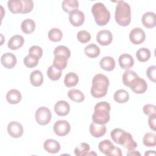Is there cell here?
<instances>
[{
  "label": "cell",
  "mask_w": 156,
  "mask_h": 156,
  "mask_svg": "<svg viewBox=\"0 0 156 156\" xmlns=\"http://www.w3.org/2000/svg\"><path fill=\"white\" fill-rule=\"evenodd\" d=\"M109 85L108 77L103 74H96L92 80L91 94L95 98H101L105 96L107 93Z\"/></svg>",
  "instance_id": "cell-1"
},
{
  "label": "cell",
  "mask_w": 156,
  "mask_h": 156,
  "mask_svg": "<svg viewBox=\"0 0 156 156\" xmlns=\"http://www.w3.org/2000/svg\"><path fill=\"white\" fill-rule=\"evenodd\" d=\"M115 19L121 26H127L131 21V10L128 3L124 1H117L115 8Z\"/></svg>",
  "instance_id": "cell-2"
},
{
  "label": "cell",
  "mask_w": 156,
  "mask_h": 156,
  "mask_svg": "<svg viewBox=\"0 0 156 156\" xmlns=\"http://www.w3.org/2000/svg\"><path fill=\"white\" fill-rule=\"evenodd\" d=\"M110 105L108 102L102 101L98 102L94 106V112L92 115L93 122L98 124H105L110 119Z\"/></svg>",
  "instance_id": "cell-3"
},
{
  "label": "cell",
  "mask_w": 156,
  "mask_h": 156,
  "mask_svg": "<svg viewBox=\"0 0 156 156\" xmlns=\"http://www.w3.org/2000/svg\"><path fill=\"white\" fill-rule=\"evenodd\" d=\"M91 13L93 15L96 23L99 26H105L110 21V13L102 2L94 4L91 7Z\"/></svg>",
  "instance_id": "cell-4"
},
{
  "label": "cell",
  "mask_w": 156,
  "mask_h": 156,
  "mask_svg": "<svg viewBox=\"0 0 156 156\" xmlns=\"http://www.w3.org/2000/svg\"><path fill=\"white\" fill-rule=\"evenodd\" d=\"M35 119L38 124L41 126L48 124L51 119V112L50 110L46 107H39L35 112Z\"/></svg>",
  "instance_id": "cell-5"
},
{
  "label": "cell",
  "mask_w": 156,
  "mask_h": 156,
  "mask_svg": "<svg viewBox=\"0 0 156 156\" xmlns=\"http://www.w3.org/2000/svg\"><path fill=\"white\" fill-rule=\"evenodd\" d=\"M117 144L122 145L128 151L134 150L137 147V143L133 139L132 135L124 130L119 136Z\"/></svg>",
  "instance_id": "cell-6"
},
{
  "label": "cell",
  "mask_w": 156,
  "mask_h": 156,
  "mask_svg": "<svg viewBox=\"0 0 156 156\" xmlns=\"http://www.w3.org/2000/svg\"><path fill=\"white\" fill-rule=\"evenodd\" d=\"M71 129L69 123L66 120L57 121L53 126V130L55 133L60 136L66 135Z\"/></svg>",
  "instance_id": "cell-7"
},
{
  "label": "cell",
  "mask_w": 156,
  "mask_h": 156,
  "mask_svg": "<svg viewBox=\"0 0 156 156\" xmlns=\"http://www.w3.org/2000/svg\"><path fill=\"white\" fill-rule=\"evenodd\" d=\"M145 32L140 27H135L129 33V40L134 44H141L145 40Z\"/></svg>",
  "instance_id": "cell-8"
},
{
  "label": "cell",
  "mask_w": 156,
  "mask_h": 156,
  "mask_svg": "<svg viewBox=\"0 0 156 156\" xmlns=\"http://www.w3.org/2000/svg\"><path fill=\"white\" fill-rule=\"evenodd\" d=\"M129 87L135 93L142 94L147 90V84L144 79L138 76L132 81Z\"/></svg>",
  "instance_id": "cell-9"
},
{
  "label": "cell",
  "mask_w": 156,
  "mask_h": 156,
  "mask_svg": "<svg viewBox=\"0 0 156 156\" xmlns=\"http://www.w3.org/2000/svg\"><path fill=\"white\" fill-rule=\"evenodd\" d=\"M8 133L13 138H20L23 133V127L17 121H11L7 126Z\"/></svg>",
  "instance_id": "cell-10"
},
{
  "label": "cell",
  "mask_w": 156,
  "mask_h": 156,
  "mask_svg": "<svg viewBox=\"0 0 156 156\" xmlns=\"http://www.w3.org/2000/svg\"><path fill=\"white\" fill-rule=\"evenodd\" d=\"M113 40V35L110 30H101L96 34V41L102 46L109 45Z\"/></svg>",
  "instance_id": "cell-11"
},
{
  "label": "cell",
  "mask_w": 156,
  "mask_h": 156,
  "mask_svg": "<svg viewBox=\"0 0 156 156\" xmlns=\"http://www.w3.org/2000/svg\"><path fill=\"white\" fill-rule=\"evenodd\" d=\"M69 20L73 26L75 27L80 26L85 20L84 13L82 11L76 9L69 13Z\"/></svg>",
  "instance_id": "cell-12"
},
{
  "label": "cell",
  "mask_w": 156,
  "mask_h": 156,
  "mask_svg": "<svg viewBox=\"0 0 156 156\" xmlns=\"http://www.w3.org/2000/svg\"><path fill=\"white\" fill-rule=\"evenodd\" d=\"M17 62L16 56L10 52H7L2 55L1 63L2 65L7 69H12L15 67Z\"/></svg>",
  "instance_id": "cell-13"
},
{
  "label": "cell",
  "mask_w": 156,
  "mask_h": 156,
  "mask_svg": "<svg viewBox=\"0 0 156 156\" xmlns=\"http://www.w3.org/2000/svg\"><path fill=\"white\" fill-rule=\"evenodd\" d=\"M98 148L100 152L105 155L112 156L115 146L109 140H105L99 143Z\"/></svg>",
  "instance_id": "cell-14"
},
{
  "label": "cell",
  "mask_w": 156,
  "mask_h": 156,
  "mask_svg": "<svg viewBox=\"0 0 156 156\" xmlns=\"http://www.w3.org/2000/svg\"><path fill=\"white\" fill-rule=\"evenodd\" d=\"M54 111L58 116H66L70 111L69 104L65 101H58L54 105Z\"/></svg>",
  "instance_id": "cell-15"
},
{
  "label": "cell",
  "mask_w": 156,
  "mask_h": 156,
  "mask_svg": "<svg viewBox=\"0 0 156 156\" xmlns=\"http://www.w3.org/2000/svg\"><path fill=\"white\" fill-rule=\"evenodd\" d=\"M90 132L94 138H100L105 135L106 132V126L105 124H98L91 122L90 126Z\"/></svg>",
  "instance_id": "cell-16"
},
{
  "label": "cell",
  "mask_w": 156,
  "mask_h": 156,
  "mask_svg": "<svg viewBox=\"0 0 156 156\" xmlns=\"http://www.w3.org/2000/svg\"><path fill=\"white\" fill-rule=\"evenodd\" d=\"M141 21L143 26L146 28H153L156 25L155 14L152 12H146L143 15Z\"/></svg>",
  "instance_id": "cell-17"
},
{
  "label": "cell",
  "mask_w": 156,
  "mask_h": 156,
  "mask_svg": "<svg viewBox=\"0 0 156 156\" xmlns=\"http://www.w3.org/2000/svg\"><path fill=\"white\" fill-rule=\"evenodd\" d=\"M44 149L49 153L56 154L60 150V143L54 139H48L43 144Z\"/></svg>",
  "instance_id": "cell-18"
},
{
  "label": "cell",
  "mask_w": 156,
  "mask_h": 156,
  "mask_svg": "<svg viewBox=\"0 0 156 156\" xmlns=\"http://www.w3.org/2000/svg\"><path fill=\"white\" fill-rule=\"evenodd\" d=\"M24 43V39L20 35H15L12 36L8 41L7 46L12 50H16L21 48Z\"/></svg>",
  "instance_id": "cell-19"
},
{
  "label": "cell",
  "mask_w": 156,
  "mask_h": 156,
  "mask_svg": "<svg viewBox=\"0 0 156 156\" xmlns=\"http://www.w3.org/2000/svg\"><path fill=\"white\" fill-rule=\"evenodd\" d=\"M119 66L121 68L127 69L132 67L134 65V60L132 55L129 54H121L118 58Z\"/></svg>",
  "instance_id": "cell-20"
},
{
  "label": "cell",
  "mask_w": 156,
  "mask_h": 156,
  "mask_svg": "<svg viewBox=\"0 0 156 156\" xmlns=\"http://www.w3.org/2000/svg\"><path fill=\"white\" fill-rule=\"evenodd\" d=\"M99 65L102 69L107 71H111L115 68V61L112 57H104L101 59L99 62Z\"/></svg>",
  "instance_id": "cell-21"
},
{
  "label": "cell",
  "mask_w": 156,
  "mask_h": 156,
  "mask_svg": "<svg viewBox=\"0 0 156 156\" xmlns=\"http://www.w3.org/2000/svg\"><path fill=\"white\" fill-rule=\"evenodd\" d=\"M21 94L18 90L11 89L6 94V99L9 104H16L21 100Z\"/></svg>",
  "instance_id": "cell-22"
},
{
  "label": "cell",
  "mask_w": 156,
  "mask_h": 156,
  "mask_svg": "<svg viewBox=\"0 0 156 156\" xmlns=\"http://www.w3.org/2000/svg\"><path fill=\"white\" fill-rule=\"evenodd\" d=\"M31 84L36 87H40L43 82V76L42 73L39 70L33 71L30 75Z\"/></svg>",
  "instance_id": "cell-23"
},
{
  "label": "cell",
  "mask_w": 156,
  "mask_h": 156,
  "mask_svg": "<svg viewBox=\"0 0 156 156\" xmlns=\"http://www.w3.org/2000/svg\"><path fill=\"white\" fill-rule=\"evenodd\" d=\"M7 6L12 13H21L23 8L21 0H9L7 2Z\"/></svg>",
  "instance_id": "cell-24"
},
{
  "label": "cell",
  "mask_w": 156,
  "mask_h": 156,
  "mask_svg": "<svg viewBox=\"0 0 156 156\" xmlns=\"http://www.w3.org/2000/svg\"><path fill=\"white\" fill-rule=\"evenodd\" d=\"M21 29L24 34H30L32 33L35 29V23L32 19H26L22 21Z\"/></svg>",
  "instance_id": "cell-25"
},
{
  "label": "cell",
  "mask_w": 156,
  "mask_h": 156,
  "mask_svg": "<svg viewBox=\"0 0 156 156\" xmlns=\"http://www.w3.org/2000/svg\"><path fill=\"white\" fill-rule=\"evenodd\" d=\"M84 52L90 58H96L100 54V48L96 44L91 43L85 46Z\"/></svg>",
  "instance_id": "cell-26"
},
{
  "label": "cell",
  "mask_w": 156,
  "mask_h": 156,
  "mask_svg": "<svg viewBox=\"0 0 156 156\" xmlns=\"http://www.w3.org/2000/svg\"><path fill=\"white\" fill-rule=\"evenodd\" d=\"M79 82L78 76L74 72H69L66 74L64 79V83L68 88L76 86Z\"/></svg>",
  "instance_id": "cell-27"
},
{
  "label": "cell",
  "mask_w": 156,
  "mask_h": 156,
  "mask_svg": "<svg viewBox=\"0 0 156 156\" xmlns=\"http://www.w3.org/2000/svg\"><path fill=\"white\" fill-rule=\"evenodd\" d=\"M68 60V58L63 55H54L53 65L60 70L64 69L67 66Z\"/></svg>",
  "instance_id": "cell-28"
},
{
  "label": "cell",
  "mask_w": 156,
  "mask_h": 156,
  "mask_svg": "<svg viewBox=\"0 0 156 156\" xmlns=\"http://www.w3.org/2000/svg\"><path fill=\"white\" fill-rule=\"evenodd\" d=\"M63 10L66 13H70L79 7V2L77 0H65L62 3Z\"/></svg>",
  "instance_id": "cell-29"
},
{
  "label": "cell",
  "mask_w": 156,
  "mask_h": 156,
  "mask_svg": "<svg viewBox=\"0 0 156 156\" xmlns=\"http://www.w3.org/2000/svg\"><path fill=\"white\" fill-rule=\"evenodd\" d=\"M113 98L114 100L119 104L125 103L129 99V94L127 91L119 89L115 91Z\"/></svg>",
  "instance_id": "cell-30"
},
{
  "label": "cell",
  "mask_w": 156,
  "mask_h": 156,
  "mask_svg": "<svg viewBox=\"0 0 156 156\" xmlns=\"http://www.w3.org/2000/svg\"><path fill=\"white\" fill-rule=\"evenodd\" d=\"M68 98L74 102H81L85 99L83 93L77 89H71L68 92Z\"/></svg>",
  "instance_id": "cell-31"
},
{
  "label": "cell",
  "mask_w": 156,
  "mask_h": 156,
  "mask_svg": "<svg viewBox=\"0 0 156 156\" xmlns=\"http://www.w3.org/2000/svg\"><path fill=\"white\" fill-rule=\"evenodd\" d=\"M138 76L134 71L127 69L122 75V82L124 85L129 87L132 81Z\"/></svg>",
  "instance_id": "cell-32"
},
{
  "label": "cell",
  "mask_w": 156,
  "mask_h": 156,
  "mask_svg": "<svg viewBox=\"0 0 156 156\" xmlns=\"http://www.w3.org/2000/svg\"><path fill=\"white\" fill-rule=\"evenodd\" d=\"M151 54L150 50L146 48H141L136 52V58L141 62H147L151 58Z\"/></svg>",
  "instance_id": "cell-33"
},
{
  "label": "cell",
  "mask_w": 156,
  "mask_h": 156,
  "mask_svg": "<svg viewBox=\"0 0 156 156\" xmlns=\"http://www.w3.org/2000/svg\"><path fill=\"white\" fill-rule=\"evenodd\" d=\"M143 144L147 147H154L156 145V135L153 132H147L143 138Z\"/></svg>",
  "instance_id": "cell-34"
},
{
  "label": "cell",
  "mask_w": 156,
  "mask_h": 156,
  "mask_svg": "<svg viewBox=\"0 0 156 156\" xmlns=\"http://www.w3.org/2000/svg\"><path fill=\"white\" fill-rule=\"evenodd\" d=\"M62 70H60L53 65L50 66L47 70V75L48 77L52 80H58L62 74Z\"/></svg>",
  "instance_id": "cell-35"
},
{
  "label": "cell",
  "mask_w": 156,
  "mask_h": 156,
  "mask_svg": "<svg viewBox=\"0 0 156 156\" xmlns=\"http://www.w3.org/2000/svg\"><path fill=\"white\" fill-rule=\"evenodd\" d=\"M48 38L49 40L54 42H57L62 40L63 37L62 32L58 28H52L48 32Z\"/></svg>",
  "instance_id": "cell-36"
},
{
  "label": "cell",
  "mask_w": 156,
  "mask_h": 156,
  "mask_svg": "<svg viewBox=\"0 0 156 156\" xmlns=\"http://www.w3.org/2000/svg\"><path fill=\"white\" fill-rule=\"evenodd\" d=\"M90 149V146L88 144L86 143H82L79 146L75 148L74 152L77 156H84L88 155Z\"/></svg>",
  "instance_id": "cell-37"
},
{
  "label": "cell",
  "mask_w": 156,
  "mask_h": 156,
  "mask_svg": "<svg viewBox=\"0 0 156 156\" xmlns=\"http://www.w3.org/2000/svg\"><path fill=\"white\" fill-rule=\"evenodd\" d=\"M38 61H39L38 58H37L29 54L26 55L23 60V62L25 66L29 68L36 66L38 63Z\"/></svg>",
  "instance_id": "cell-38"
},
{
  "label": "cell",
  "mask_w": 156,
  "mask_h": 156,
  "mask_svg": "<svg viewBox=\"0 0 156 156\" xmlns=\"http://www.w3.org/2000/svg\"><path fill=\"white\" fill-rule=\"evenodd\" d=\"M54 55H63L67 57L68 58L71 55V51L66 46L60 45L57 46L54 51Z\"/></svg>",
  "instance_id": "cell-39"
},
{
  "label": "cell",
  "mask_w": 156,
  "mask_h": 156,
  "mask_svg": "<svg viewBox=\"0 0 156 156\" xmlns=\"http://www.w3.org/2000/svg\"><path fill=\"white\" fill-rule=\"evenodd\" d=\"M77 39L82 43H87L90 40L91 35L86 30H80L77 34Z\"/></svg>",
  "instance_id": "cell-40"
},
{
  "label": "cell",
  "mask_w": 156,
  "mask_h": 156,
  "mask_svg": "<svg viewBox=\"0 0 156 156\" xmlns=\"http://www.w3.org/2000/svg\"><path fill=\"white\" fill-rule=\"evenodd\" d=\"M29 54L40 59L43 55V49L39 46H32L29 49Z\"/></svg>",
  "instance_id": "cell-41"
},
{
  "label": "cell",
  "mask_w": 156,
  "mask_h": 156,
  "mask_svg": "<svg viewBox=\"0 0 156 156\" xmlns=\"http://www.w3.org/2000/svg\"><path fill=\"white\" fill-rule=\"evenodd\" d=\"M23 8L21 13L26 14L30 12L34 7V2L32 0H21Z\"/></svg>",
  "instance_id": "cell-42"
},
{
  "label": "cell",
  "mask_w": 156,
  "mask_h": 156,
  "mask_svg": "<svg viewBox=\"0 0 156 156\" xmlns=\"http://www.w3.org/2000/svg\"><path fill=\"white\" fill-rule=\"evenodd\" d=\"M146 74L149 80L155 83L156 79V66L155 65L149 66L146 70Z\"/></svg>",
  "instance_id": "cell-43"
},
{
  "label": "cell",
  "mask_w": 156,
  "mask_h": 156,
  "mask_svg": "<svg viewBox=\"0 0 156 156\" xmlns=\"http://www.w3.org/2000/svg\"><path fill=\"white\" fill-rule=\"evenodd\" d=\"M143 112L146 115H151L154 114H156V108L155 106L152 104H146L144 105L143 108Z\"/></svg>",
  "instance_id": "cell-44"
},
{
  "label": "cell",
  "mask_w": 156,
  "mask_h": 156,
  "mask_svg": "<svg viewBox=\"0 0 156 156\" xmlns=\"http://www.w3.org/2000/svg\"><path fill=\"white\" fill-rule=\"evenodd\" d=\"M155 121H156V114H154L149 116L148 124L150 128L153 130H155Z\"/></svg>",
  "instance_id": "cell-45"
},
{
  "label": "cell",
  "mask_w": 156,
  "mask_h": 156,
  "mask_svg": "<svg viewBox=\"0 0 156 156\" xmlns=\"http://www.w3.org/2000/svg\"><path fill=\"white\" fill-rule=\"evenodd\" d=\"M127 155H140V154L137 151H134V150H131L129 151L127 153Z\"/></svg>",
  "instance_id": "cell-46"
},
{
  "label": "cell",
  "mask_w": 156,
  "mask_h": 156,
  "mask_svg": "<svg viewBox=\"0 0 156 156\" xmlns=\"http://www.w3.org/2000/svg\"><path fill=\"white\" fill-rule=\"evenodd\" d=\"M155 152L154 151H148L144 153V155H155Z\"/></svg>",
  "instance_id": "cell-47"
}]
</instances>
